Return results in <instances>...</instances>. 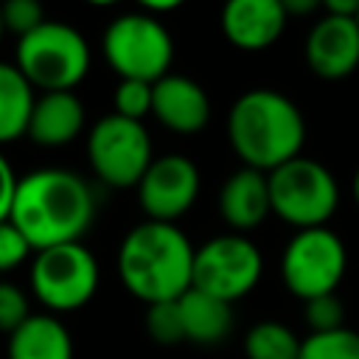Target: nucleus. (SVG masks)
Wrapping results in <instances>:
<instances>
[{
  "mask_svg": "<svg viewBox=\"0 0 359 359\" xmlns=\"http://www.w3.org/2000/svg\"><path fill=\"white\" fill-rule=\"evenodd\" d=\"M95 196L90 185L67 168H39L20 180L11 222L34 252L81 241L93 227Z\"/></svg>",
  "mask_w": 359,
  "mask_h": 359,
  "instance_id": "obj_1",
  "label": "nucleus"
},
{
  "mask_svg": "<svg viewBox=\"0 0 359 359\" xmlns=\"http://www.w3.org/2000/svg\"><path fill=\"white\" fill-rule=\"evenodd\" d=\"M194 244L168 222L135 224L118 247V278L140 303L180 300L194 286Z\"/></svg>",
  "mask_w": 359,
  "mask_h": 359,
  "instance_id": "obj_2",
  "label": "nucleus"
},
{
  "mask_svg": "<svg viewBox=\"0 0 359 359\" xmlns=\"http://www.w3.org/2000/svg\"><path fill=\"white\" fill-rule=\"evenodd\" d=\"M227 137L247 168L275 171L300 157L306 143V121L292 98L278 90H247L227 115Z\"/></svg>",
  "mask_w": 359,
  "mask_h": 359,
  "instance_id": "obj_3",
  "label": "nucleus"
},
{
  "mask_svg": "<svg viewBox=\"0 0 359 359\" xmlns=\"http://www.w3.org/2000/svg\"><path fill=\"white\" fill-rule=\"evenodd\" d=\"M98 280V261L81 241L34 252L28 269L31 292L50 314H70L84 309L95 297Z\"/></svg>",
  "mask_w": 359,
  "mask_h": 359,
  "instance_id": "obj_4",
  "label": "nucleus"
},
{
  "mask_svg": "<svg viewBox=\"0 0 359 359\" xmlns=\"http://www.w3.org/2000/svg\"><path fill=\"white\" fill-rule=\"evenodd\" d=\"M17 67L31 87L45 93L73 90L90 70V48L76 28L45 20L17 42Z\"/></svg>",
  "mask_w": 359,
  "mask_h": 359,
  "instance_id": "obj_5",
  "label": "nucleus"
},
{
  "mask_svg": "<svg viewBox=\"0 0 359 359\" xmlns=\"http://www.w3.org/2000/svg\"><path fill=\"white\" fill-rule=\"evenodd\" d=\"M266 177L272 213L297 230L325 227L339 205V185L334 174L317 160L294 157Z\"/></svg>",
  "mask_w": 359,
  "mask_h": 359,
  "instance_id": "obj_6",
  "label": "nucleus"
},
{
  "mask_svg": "<svg viewBox=\"0 0 359 359\" xmlns=\"http://www.w3.org/2000/svg\"><path fill=\"white\" fill-rule=\"evenodd\" d=\"M104 56L121 79L160 81L168 76L174 42L163 22L149 14H121L104 31Z\"/></svg>",
  "mask_w": 359,
  "mask_h": 359,
  "instance_id": "obj_7",
  "label": "nucleus"
},
{
  "mask_svg": "<svg viewBox=\"0 0 359 359\" xmlns=\"http://www.w3.org/2000/svg\"><path fill=\"white\" fill-rule=\"evenodd\" d=\"M345 266H348L345 244L328 227L297 230L280 255V278L286 289L303 303L337 292Z\"/></svg>",
  "mask_w": 359,
  "mask_h": 359,
  "instance_id": "obj_8",
  "label": "nucleus"
},
{
  "mask_svg": "<svg viewBox=\"0 0 359 359\" xmlns=\"http://www.w3.org/2000/svg\"><path fill=\"white\" fill-rule=\"evenodd\" d=\"M87 154L101 182L112 188H137L151 165V140L143 121L109 112L90 129Z\"/></svg>",
  "mask_w": 359,
  "mask_h": 359,
  "instance_id": "obj_9",
  "label": "nucleus"
},
{
  "mask_svg": "<svg viewBox=\"0 0 359 359\" xmlns=\"http://www.w3.org/2000/svg\"><path fill=\"white\" fill-rule=\"evenodd\" d=\"M264 272L261 250L244 233H224L205 241L194 255V289L227 303L250 294Z\"/></svg>",
  "mask_w": 359,
  "mask_h": 359,
  "instance_id": "obj_10",
  "label": "nucleus"
},
{
  "mask_svg": "<svg viewBox=\"0 0 359 359\" xmlns=\"http://www.w3.org/2000/svg\"><path fill=\"white\" fill-rule=\"evenodd\" d=\"M199 194V168L182 154H163L151 160L137 182V199L151 222L174 224L185 216Z\"/></svg>",
  "mask_w": 359,
  "mask_h": 359,
  "instance_id": "obj_11",
  "label": "nucleus"
},
{
  "mask_svg": "<svg viewBox=\"0 0 359 359\" xmlns=\"http://www.w3.org/2000/svg\"><path fill=\"white\" fill-rule=\"evenodd\" d=\"M306 62L320 79H345L359 67V22L325 14L306 39Z\"/></svg>",
  "mask_w": 359,
  "mask_h": 359,
  "instance_id": "obj_12",
  "label": "nucleus"
},
{
  "mask_svg": "<svg viewBox=\"0 0 359 359\" xmlns=\"http://www.w3.org/2000/svg\"><path fill=\"white\" fill-rule=\"evenodd\" d=\"M286 17L280 0H224L222 31L238 50H266L283 34Z\"/></svg>",
  "mask_w": 359,
  "mask_h": 359,
  "instance_id": "obj_13",
  "label": "nucleus"
},
{
  "mask_svg": "<svg viewBox=\"0 0 359 359\" xmlns=\"http://www.w3.org/2000/svg\"><path fill=\"white\" fill-rule=\"evenodd\" d=\"M151 115L177 135H194L210 121V98L194 79L168 73L154 81Z\"/></svg>",
  "mask_w": 359,
  "mask_h": 359,
  "instance_id": "obj_14",
  "label": "nucleus"
},
{
  "mask_svg": "<svg viewBox=\"0 0 359 359\" xmlns=\"http://www.w3.org/2000/svg\"><path fill=\"white\" fill-rule=\"evenodd\" d=\"M219 213L233 227V233H250L272 213L269 177L258 168L233 171L219 191Z\"/></svg>",
  "mask_w": 359,
  "mask_h": 359,
  "instance_id": "obj_15",
  "label": "nucleus"
},
{
  "mask_svg": "<svg viewBox=\"0 0 359 359\" xmlns=\"http://www.w3.org/2000/svg\"><path fill=\"white\" fill-rule=\"evenodd\" d=\"M84 129V107L73 95V90L42 93L34 101V112L28 121V137L39 146L56 149L79 137Z\"/></svg>",
  "mask_w": 359,
  "mask_h": 359,
  "instance_id": "obj_16",
  "label": "nucleus"
},
{
  "mask_svg": "<svg viewBox=\"0 0 359 359\" xmlns=\"http://www.w3.org/2000/svg\"><path fill=\"white\" fill-rule=\"evenodd\" d=\"M73 337L59 314H31L14 334H8L6 359H73Z\"/></svg>",
  "mask_w": 359,
  "mask_h": 359,
  "instance_id": "obj_17",
  "label": "nucleus"
},
{
  "mask_svg": "<svg viewBox=\"0 0 359 359\" xmlns=\"http://www.w3.org/2000/svg\"><path fill=\"white\" fill-rule=\"evenodd\" d=\"M180 317H182V331H185V342L202 345V348H213L219 342H224L233 331V303L213 297L202 289H188L180 300Z\"/></svg>",
  "mask_w": 359,
  "mask_h": 359,
  "instance_id": "obj_18",
  "label": "nucleus"
},
{
  "mask_svg": "<svg viewBox=\"0 0 359 359\" xmlns=\"http://www.w3.org/2000/svg\"><path fill=\"white\" fill-rule=\"evenodd\" d=\"M34 101V87L20 67L0 62V146L28 135Z\"/></svg>",
  "mask_w": 359,
  "mask_h": 359,
  "instance_id": "obj_19",
  "label": "nucleus"
},
{
  "mask_svg": "<svg viewBox=\"0 0 359 359\" xmlns=\"http://www.w3.org/2000/svg\"><path fill=\"white\" fill-rule=\"evenodd\" d=\"M297 334L278 320H261L255 323L244 337V356L247 359H300Z\"/></svg>",
  "mask_w": 359,
  "mask_h": 359,
  "instance_id": "obj_20",
  "label": "nucleus"
},
{
  "mask_svg": "<svg viewBox=\"0 0 359 359\" xmlns=\"http://www.w3.org/2000/svg\"><path fill=\"white\" fill-rule=\"evenodd\" d=\"M300 359H359V331L337 328L309 334L300 345Z\"/></svg>",
  "mask_w": 359,
  "mask_h": 359,
  "instance_id": "obj_21",
  "label": "nucleus"
},
{
  "mask_svg": "<svg viewBox=\"0 0 359 359\" xmlns=\"http://www.w3.org/2000/svg\"><path fill=\"white\" fill-rule=\"evenodd\" d=\"M146 334L160 342V345H177L185 342L182 331V317H180V303L165 300V303H151L146 306Z\"/></svg>",
  "mask_w": 359,
  "mask_h": 359,
  "instance_id": "obj_22",
  "label": "nucleus"
},
{
  "mask_svg": "<svg viewBox=\"0 0 359 359\" xmlns=\"http://www.w3.org/2000/svg\"><path fill=\"white\" fill-rule=\"evenodd\" d=\"M154 107V84L137 79H121L115 87V112L132 121H143Z\"/></svg>",
  "mask_w": 359,
  "mask_h": 359,
  "instance_id": "obj_23",
  "label": "nucleus"
},
{
  "mask_svg": "<svg viewBox=\"0 0 359 359\" xmlns=\"http://www.w3.org/2000/svg\"><path fill=\"white\" fill-rule=\"evenodd\" d=\"M303 317H306L311 334H323V331L345 328V306H342V300L337 297V292L306 300Z\"/></svg>",
  "mask_w": 359,
  "mask_h": 359,
  "instance_id": "obj_24",
  "label": "nucleus"
},
{
  "mask_svg": "<svg viewBox=\"0 0 359 359\" xmlns=\"http://www.w3.org/2000/svg\"><path fill=\"white\" fill-rule=\"evenodd\" d=\"M0 11H3L6 31H14L20 39L45 22V11L39 0H3Z\"/></svg>",
  "mask_w": 359,
  "mask_h": 359,
  "instance_id": "obj_25",
  "label": "nucleus"
},
{
  "mask_svg": "<svg viewBox=\"0 0 359 359\" xmlns=\"http://www.w3.org/2000/svg\"><path fill=\"white\" fill-rule=\"evenodd\" d=\"M31 303L28 294L8 280H0V331L3 334H14L28 317H31Z\"/></svg>",
  "mask_w": 359,
  "mask_h": 359,
  "instance_id": "obj_26",
  "label": "nucleus"
},
{
  "mask_svg": "<svg viewBox=\"0 0 359 359\" xmlns=\"http://www.w3.org/2000/svg\"><path fill=\"white\" fill-rule=\"evenodd\" d=\"M31 252H34V247H31L28 238L20 233V227H17L11 219L0 222V272L17 269Z\"/></svg>",
  "mask_w": 359,
  "mask_h": 359,
  "instance_id": "obj_27",
  "label": "nucleus"
},
{
  "mask_svg": "<svg viewBox=\"0 0 359 359\" xmlns=\"http://www.w3.org/2000/svg\"><path fill=\"white\" fill-rule=\"evenodd\" d=\"M17 174L11 168V163L0 154V222L11 219V208H14V196H17Z\"/></svg>",
  "mask_w": 359,
  "mask_h": 359,
  "instance_id": "obj_28",
  "label": "nucleus"
},
{
  "mask_svg": "<svg viewBox=\"0 0 359 359\" xmlns=\"http://www.w3.org/2000/svg\"><path fill=\"white\" fill-rule=\"evenodd\" d=\"M323 8L325 14L331 17H353L359 14V0H323Z\"/></svg>",
  "mask_w": 359,
  "mask_h": 359,
  "instance_id": "obj_29",
  "label": "nucleus"
},
{
  "mask_svg": "<svg viewBox=\"0 0 359 359\" xmlns=\"http://www.w3.org/2000/svg\"><path fill=\"white\" fill-rule=\"evenodd\" d=\"M280 3H283L289 17H303V14H311L323 6V0H280Z\"/></svg>",
  "mask_w": 359,
  "mask_h": 359,
  "instance_id": "obj_30",
  "label": "nucleus"
},
{
  "mask_svg": "<svg viewBox=\"0 0 359 359\" xmlns=\"http://www.w3.org/2000/svg\"><path fill=\"white\" fill-rule=\"evenodd\" d=\"M143 8H149V11H174V8H180L185 0H137Z\"/></svg>",
  "mask_w": 359,
  "mask_h": 359,
  "instance_id": "obj_31",
  "label": "nucleus"
},
{
  "mask_svg": "<svg viewBox=\"0 0 359 359\" xmlns=\"http://www.w3.org/2000/svg\"><path fill=\"white\" fill-rule=\"evenodd\" d=\"M353 199H356V205H359V171L353 174Z\"/></svg>",
  "mask_w": 359,
  "mask_h": 359,
  "instance_id": "obj_32",
  "label": "nucleus"
},
{
  "mask_svg": "<svg viewBox=\"0 0 359 359\" xmlns=\"http://www.w3.org/2000/svg\"><path fill=\"white\" fill-rule=\"evenodd\" d=\"M84 3H90V6H112L118 0H84Z\"/></svg>",
  "mask_w": 359,
  "mask_h": 359,
  "instance_id": "obj_33",
  "label": "nucleus"
},
{
  "mask_svg": "<svg viewBox=\"0 0 359 359\" xmlns=\"http://www.w3.org/2000/svg\"><path fill=\"white\" fill-rule=\"evenodd\" d=\"M3 31H6V22H3V11H0V36H3Z\"/></svg>",
  "mask_w": 359,
  "mask_h": 359,
  "instance_id": "obj_34",
  "label": "nucleus"
},
{
  "mask_svg": "<svg viewBox=\"0 0 359 359\" xmlns=\"http://www.w3.org/2000/svg\"><path fill=\"white\" fill-rule=\"evenodd\" d=\"M356 22H359V14H356Z\"/></svg>",
  "mask_w": 359,
  "mask_h": 359,
  "instance_id": "obj_35",
  "label": "nucleus"
}]
</instances>
